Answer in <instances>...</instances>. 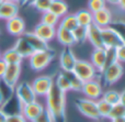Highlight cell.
I'll return each mask as SVG.
<instances>
[{
  "label": "cell",
  "mask_w": 125,
  "mask_h": 122,
  "mask_svg": "<svg viewBox=\"0 0 125 122\" xmlns=\"http://www.w3.org/2000/svg\"><path fill=\"white\" fill-rule=\"evenodd\" d=\"M91 64L99 74H102L105 68V48H94L91 54Z\"/></svg>",
  "instance_id": "cell-20"
},
{
  "label": "cell",
  "mask_w": 125,
  "mask_h": 122,
  "mask_svg": "<svg viewBox=\"0 0 125 122\" xmlns=\"http://www.w3.org/2000/svg\"><path fill=\"white\" fill-rule=\"evenodd\" d=\"M6 122H29L24 118L22 113H15V114H9L7 116Z\"/></svg>",
  "instance_id": "cell-40"
},
{
  "label": "cell",
  "mask_w": 125,
  "mask_h": 122,
  "mask_svg": "<svg viewBox=\"0 0 125 122\" xmlns=\"http://www.w3.org/2000/svg\"><path fill=\"white\" fill-rule=\"evenodd\" d=\"M53 85H54V79L51 76H46V75L36 77L31 84L36 97H46Z\"/></svg>",
  "instance_id": "cell-6"
},
{
  "label": "cell",
  "mask_w": 125,
  "mask_h": 122,
  "mask_svg": "<svg viewBox=\"0 0 125 122\" xmlns=\"http://www.w3.org/2000/svg\"><path fill=\"white\" fill-rule=\"evenodd\" d=\"M81 92L86 96V98L92 99V100H98L101 98L102 94V85L97 78L91 79V80L84 81L82 86Z\"/></svg>",
  "instance_id": "cell-8"
},
{
  "label": "cell",
  "mask_w": 125,
  "mask_h": 122,
  "mask_svg": "<svg viewBox=\"0 0 125 122\" xmlns=\"http://www.w3.org/2000/svg\"><path fill=\"white\" fill-rule=\"evenodd\" d=\"M53 0H35L32 3V7H34L37 11L40 12H45V11L50 10V7L52 4Z\"/></svg>",
  "instance_id": "cell-36"
},
{
  "label": "cell",
  "mask_w": 125,
  "mask_h": 122,
  "mask_svg": "<svg viewBox=\"0 0 125 122\" xmlns=\"http://www.w3.org/2000/svg\"><path fill=\"white\" fill-rule=\"evenodd\" d=\"M116 57L117 62L125 63V44H122L121 46L116 47Z\"/></svg>",
  "instance_id": "cell-41"
},
{
  "label": "cell",
  "mask_w": 125,
  "mask_h": 122,
  "mask_svg": "<svg viewBox=\"0 0 125 122\" xmlns=\"http://www.w3.org/2000/svg\"><path fill=\"white\" fill-rule=\"evenodd\" d=\"M3 1H4V0H0V4H1L2 2H3Z\"/></svg>",
  "instance_id": "cell-52"
},
{
  "label": "cell",
  "mask_w": 125,
  "mask_h": 122,
  "mask_svg": "<svg viewBox=\"0 0 125 122\" xmlns=\"http://www.w3.org/2000/svg\"><path fill=\"white\" fill-rule=\"evenodd\" d=\"M7 120V114L0 109V122H6Z\"/></svg>",
  "instance_id": "cell-44"
},
{
  "label": "cell",
  "mask_w": 125,
  "mask_h": 122,
  "mask_svg": "<svg viewBox=\"0 0 125 122\" xmlns=\"http://www.w3.org/2000/svg\"><path fill=\"white\" fill-rule=\"evenodd\" d=\"M13 48L21 55L22 58H29L31 55L33 54V48L30 46V44L25 41L22 36H19L18 40L15 41L14 45H13Z\"/></svg>",
  "instance_id": "cell-21"
},
{
  "label": "cell",
  "mask_w": 125,
  "mask_h": 122,
  "mask_svg": "<svg viewBox=\"0 0 125 122\" xmlns=\"http://www.w3.org/2000/svg\"><path fill=\"white\" fill-rule=\"evenodd\" d=\"M50 11L56 14L57 17L62 18L68 12V4L64 0H53L50 7Z\"/></svg>",
  "instance_id": "cell-24"
},
{
  "label": "cell",
  "mask_w": 125,
  "mask_h": 122,
  "mask_svg": "<svg viewBox=\"0 0 125 122\" xmlns=\"http://www.w3.org/2000/svg\"><path fill=\"white\" fill-rule=\"evenodd\" d=\"M76 108L81 114L92 120L99 121L101 119L97 108V101L89 98H78L75 100Z\"/></svg>",
  "instance_id": "cell-3"
},
{
  "label": "cell",
  "mask_w": 125,
  "mask_h": 122,
  "mask_svg": "<svg viewBox=\"0 0 125 122\" xmlns=\"http://www.w3.org/2000/svg\"><path fill=\"white\" fill-rule=\"evenodd\" d=\"M121 117H125V106L122 103H116V105L112 106L109 113V119H115V118H121Z\"/></svg>",
  "instance_id": "cell-34"
},
{
  "label": "cell",
  "mask_w": 125,
  "mask_h": 122,
  "mask_svg": "<svg viewBox=\"0 0 125 122\" xmlns=\"http://www.w3.org/2000/svg\"><path fill=\"white\" fill-rule=\"evenodd\" d=\"M105 2H109L111 4H117L119 3V0H105Z\"/></svg>",
  "instance_id": "cell-48"
},
{
  "label": "cell",
  "mask_w": 125,
  "mask_h": 122,
  "mask_svg": "<svg viewBox=\"0 0 125 122\" xmlns=\"http://www.w3.org/2000/svg\"><path fill=\"white\" fill-rule=\"evenodd\" d=\"M123 73H124V68L122 66V64L120 62H115V63L111 64L110 66H108L102 72L101 75L106 85H113L119 79H121V77L123 76Z\"/></svg>",
  "instance_id": "cell-7"
},
{
  "label": "cell",
  "mask_w": 125,
  "mask_h": 122,
  "mask_svg": "<svg viewBox=\"0 0 125 122\" xmlns=\"http://www.w3.org/2000/svg\"><path fill=\"white\" fill-rule=\"evenodd\" d=\"M19 6H26L28 4V0H18Z\"/></svg>",
  "instance_id": "cell-47"
},
{
  "label": "cell",
  "mask_w": 125,
  "mask_h": 122,
  "mask_svg": "<svg viewBox=\"0 0 125 122\" xmlns=\"http://www.w3.org/2000/svg\"><path fill=\"white\" fill-rule=\"evenodd\" d=\"M22 105L21 102L19 101V99L15 97V95L11 96L10 98L6 99L2 103V106L0 107V109L7 114H15V113H21V110H22Z\"/></svg>",
  "instance_id": "cell-18"
},
{
  "label": "cell",
  "mask_w": 125,
  "mask_h": 122,
  "mask_svg": "<svg viewBox=\"0 0 125 122\" xmlns=\"http://www.w3.org/2000/svg\"><path fill=\"white\" fill-rule=\"evenodd\" d=\"M109 26L112 28L120 35V37H121L122 41L125 44V21L124 20H113Z\"/></svg>",
  "instance_id": "cell-32"
},
{
  "label": "cell",
  "mask_w": 125,
  "mask_h": 122,
  "mask_svg": "<svg viewBox=\"0 0 125 122\" xmlns=\"http://www.w3.org/2000/svg\"><path fill=\"white\" fill-rule=\"evenodd\" d=\"M21 36L30 44V46L33 48V51H42L50 47L47 42L40 39L34 32H24Z\"/></svg>",
  "instance_id": "cell-19"
},
{
  "label": "cell",
  "mask_w": 125,
  "mask_h": 122,
  "mask_svg": "<svg viewBox=\"0 0 125 122\" xmlns=\"http://www.w3.org/2000/svg\"><path fill=\"white\" fill-rule=\"evenodd\" d=\"M58 26H62V28L69 30V31L75 30L78 26V22H77V19H76L75 13H71V14L67 13L66 15H64L62 21L58 23Z\"/></svg>",
  "instance_id": "cell-26"
},
{
  "label": "cell",
  "mask_w": 125,
  "mask_h": 122,
  "mask_svg": "<svg viewBox=\"0 0 125 122\" xmlns=\"http://www.w3.org/2000/svg\"><path fill=\"white\" fill-rule=\"evenodd\" d=\"M3 101H4V98H3V96H2L1 91H0V107H1V106H2V103H3Z\"/></svg>",
  "instance_id": "cell-49"
},
{
  "label": "cell",
  "mask_w": 125,
  "mask_h": 122,
  "mask_svg": "<svg viewBox=\"0 0 125 122\" xmlns=\"http://www.w3.org/2000/svg\"><path fill=\"white\" fill-rule=\"evenodd\" d=\"M112 21V13L106 7L92 13V23H94L95 25L100 26V28H106L110 25Z\"/></svg>",
  "instance_id": "cell-14"
},
{
  "label": "cell",
  "mask_w": 125,
  "mask_h": 122,
  "mask_svg": "<svg viewBox=\"0 0 125 122\" xmlns=\"http://www.w3.org/2000/svg\"><path fill=\"white\" fill-rule=\"evenodd\" d=\"M19 3L13 1H3L0 4V19L9 20L13 17H17L19 13Z\"/></svg>",
  "instance_id": "cell-17"
},
{
  "label": "cell",
  "mask_w": 125,
  "mask_h": 122,
  "mask_svg": "<svg viewBox=\"0 0 125 122\" xmlns=\"http://www.w3.org/2000/svg\"><path fill=\"white\" fill-rule=\"evenodd\" d=\"M101 34H102V41H103L104 48H108V47L116 48L119 46H121L122 44H124V42L122 41L120 35L110 26L102 28Z\"/></svg>",
  "instance_id": "cell-9"
},
{
  "label": "cell",
  "mask_w": 125,
  "mask_h": 122,
  "mask_svg": "<svg viewBox=\"0 0 125 122\" xmlns=\"http://www.w3.org/2000/svg\"><path fill=\"white\" fill-rule=\"evenodd\" d=\"M7 31L13 36H21L25 32V22L19 15L11 18L7 20Z\"/></svg>",
  "instance_id": "cell-13"
},
{
  "label": "cell",
  "mask_w": 125,
  "mask_h": 122,
  "mask_svg": "<svg viewBox=\"0 0 125 122\" xmlns=\"http://www.w3.org/2000/svg\"><path fill=\"white\" fill-rule=\"evenodd\" d=\"M56 37L59 43L62 44L64 46H73L75 44L73 32L62 28V26H58L56 29Z\"/></svg>",
  "instance_id": "cell-22"
},
{
  "label": "cell",
  "mask_w": 125,
  "mask_h": 122,
  "mask_svg": "<svg viewBox=\"0 0 125 122\" xmlns=\"http://www.w3.org/2000/svg\"><path fill=\"white\" fill-rule=\"evenodd\" d=\"M105 0H89L88 1V10L91 12H95L98 10L105 8Z\"/></svg>",
  "instance_id": "cell-38"
},
{
  "label": "cell",
  "mask_w": 125,
  "mask_h": 122,
  "mask_svg": "<svg viewBox=\"0 0 125 122\" xmlns=\"http://www.w3.org/2000/svg\"><path fill=\"white\" fill-rule=\"evenodd\" d=\"M62 73H64V74L66 75V77L68 78L71 90H73V91H81L82 86H83V81L80 78H78L73 72H64V70H62Z\"/></svg>",
  "instance_id": "cell-27"
},
{
  "label": "cell",
  "mask_w": 125,
  "mask_h": 122,
  "mask_svg": "<svg viewBox=\"0 0 125 122\" xmlns=\"http://www.w3.org/2000/svg\"><path fill=\"white\" fill-rule=\"evenodd\" d=\"M95 101H97V108H98V112H99L100 117L101 118H108L112 106L110 103H108L106 101H104L102 98L98 99Z\"/></svg>",
  "instance_id": "cell-33"
},
{
  "label": "cell",
  "mask_w": 125,
  "mask_h": 122,
  "mask_svg": "<svg viewBox=\"0 0 125 122\" xmlns=\"http://www.w3.org/2000/svg\"><path fill=\"white\" fill-rule=\"evenodd\" d=\"M120 103L125 106V89L122 92H120Z\"/></svg>",
  "instance_id": "cell-43"
},
{
  "label": "cell",
  "mask_w": 125,
  "mask_h": 122,
  "mask_svg": "<svg viewBox=\"0 0 125 122\" xmlns=\"http://www.w3.org/2000/svg\"><path fill=\"white\" fill-rule=\"evenodd\" d=\"M73 73L78 78L81 79L83 83L91 80V79H94L98 75V70L91 64V62L83 61V59H77Z\"/></svg>",
  "instance_id": "cell-4"
},
{
  "label": "cell",
  "mask_w": 125,
  "mask_h": 122,
  "mask_svg": "<svg viewBox=\"0 0 125 122\" xmlns=\"http://www.w3.org/2000/svg\"><path fill=\"white\" fill-rule=\"evenodd\" d=\"M54 84L59 88V89L62 90V92H65V94L71 90V88H70V84H69L68 78H67L66 75H65L62 72L58 74V76H57V77H56V79H55Z\"/></svg>",
  "instance_id": "cell-28"
},
{
  "label": "cell",
  "mask_w": 125,
  "mask_h": 122,
  "mask_svg": "<svg viewBox=\"0 0 125 122\" xmlns=\"http://www.w3.org/2000/svg\"><path fill=\"white\" fill-rule=\"evenodd\" d=\"M1 59L6 62L8 65H12V64H20L21 65L22 61H23L21 55L13 47L9 48V50L4 51L3 53H1Z\"/></svg>",
  "instance_id": "cell-23"
},
{
  "label": "cell",
  "mask_w": 125,
  "mask_h": 122,
  "mask_svg": "<svg viewBox=\"0 0 125 122\" xmlns=\"http://www.w3.org/2000/svg\"><path fill=\"white\" fill-rule=\"evenodd\" d=\"M42 23H45L47 25H52V26H56L59 23V17H57L56 14H54L53 12H51L50 10L45 11L42 13V19H41Z\"/></svg>",
  "instance_id": "cell-31"
},
{
  "label": "cell",
  "mask_w": 125,
  "mask_h": 122,
  "mask_svg": "<svg viewBox=\"0 0 125 122\" xmlns=\"http://www.w3.org/2000/svg\"><path fill=\"white\" fill-rule=\"evenodd\" d=\"M4 1H13V2H18V0H4Z\"/></svg>",
  "instance_id": "cell-51"
},
{
  "label": "cell",
  "mask_w": 125,
  "mask_h": 122,
  "mask_svg": "<svg viewBox=\"0 0 125 122\" xmlns=\"http://www.w3.org/2000/svg\"><path fill=\"white\" fill-rule=\"evenodd\" d=\"M7 66H8V64L0 58V78H2V76H3L4 72L7 69Z\"/></svg>",
  "instance_id": "cell-42"
},
{
  "label": "cell",
  "mask_w": 125,
  "mask_h": 122,
  "mask_svg": "<svg viewBox=\"0 0 125 122\" xmlns=\"http://www.w3.org/2000/svg\"><path fill=\"white\" fill-rule=\"evenodd\" d=\"M56 53L51 47L42 51H34L33 54L29 57V64L31 68L35 72L43 70L51 64V62L55 58Z\"/></svg>",
  "instance_id": "cell-2"
},
{
  "label": "cell",
  "mask_w": 125,
  "mask_h": 122,
  "mask_svg": "<svg viewBox=\"0 0 125 122\" xmlns=\"http://www.w3.org/2000/svg\"><path fill=\"white\" fill-rule=\"evenodd\" d=\"M73 35V40L75 43L77 44H82L87 41V26L78 25L75 30L71 31Z\"/></svg>",
  "instance_id": "cell-29"
},
{
  "label": "cell",
  "mask_w": 125,
  "mask_h": 122,
  "mask_svg": "<svg viewBox=\"0 0 125 122\" xmlns=\"http://www.w3.org/2000/svg\"><path fill=\"white\" fill-rule=\"evenodd\" d=\"M101 98L104 101H106L108 103H110L111 106H114L116 103L120 102V92L116 90H106L105 92H103L101 96Z\"/></svg>",
  "instance_id": "cell-30"
},
{
  "label": "cell",
  "mask_w": 125,
  "mask_h": 122,
  "mask_svg": "<svg viewBox=\"0 0 125 122\" xmlns=\"http://www.w3.org/2000/svg\"><path fill=\"white\" fill-rule=\"evenodd\" d=\"M44 106L42 103L37 102V101H33V102L26 103V105H23L21 110V113L24 116V118L28 121L32 122L44 110Z\"/></svg>",
  "instance_id": "cell-16"
},
{
  "label": "cell",
  "mask_w": 125,
  "mask_h": 122,
  "mask_svg": "<svg viewBox=\"0 0 125 122\" xmlns=\"http://www.w3.org/2000/svg\"><path fill=\"white\" fill-rule=\"evenodd\" d=\"M101 29L102 28L95 25L94 23H91L89 26H87V40L92 44V46L94 48H104Z\"/></svg>",
  "instance_id": "cell-12"
},
{
  "label": "cell",
  "mask_w": 125,
  "mask_h": 122,
  "mask_svg": "<svg viewBox=\"0 0 125 122\" xmlns=\"http://www.w3.org/2000/svg\"><path fill=\"white\" fill-rule=\"evenodd\" d=\"M117 6H119L123 11H125V0H119V3H117Z\"/></svg>",
  "instance_id": "cell-45"
},
{
  "label": "cell",
  "mask_w": 125,
  "mask_h": 122,
  "mask_svg": "<svg viewBox=\"0 0 125 122\" xmlns=\"http://www.w3.org/2000/svg\"><path fill=\"white\" fill-rule=\"evenodd\" d=\"M14 95L22 105H26V103L36 101L37 98L31 84L26 83V81L17 84V86L14 87Z\"/></svg>",
  "instance_id": "cell-5"
},
{
  "label": "cell",
  "mask_w": 125,
  "mask_h": 122,
  "mask_svg": "<svg viewBox=\"0 0 125 122\" xmlns=\"http://www.w3.org/2000/svg\"><path fill=\"white\" fill-rule=\"evenodd\" d=\"M117 62L116 57V48L114 47H108L105 48V68L110 66L111 64ZM104 68V69H105Z\"/></svg>",
  "instance_id": "cell-35"
},
{
  "label": "cell",
  "mask_w": 125,
  "mask_h": 122,
  "mask_svg": "<svg viewBox=\"0 0 125 122\" xmlns=\"http://www.w3.org/2000/svg\"><path fill=\"white\" fill-rule=\"evenodd\" d=\"M32 122H54L53 118L51 116V113L48 112V110L46 108H44V110L34 119Z\"/></svg>",
  "instance_id": "cell-39"
},
{
  "label": "cell",
  "mask_w": 125,
  "mask_h": 122,
  "mask_svg": "<svg viewBox=\"0 0 125 122\" xmlns=\"http://www.w3.org/2000/svg\"><path fill=\"white\" fill-rule=\"evenodd\" d=\"M56 85H53L46 95V109L51 113L54 122H67L66 119V97Z\"/></svg>",
  "instance_id": "cell-1"
},
{
  "label": "cell",
  "mask_w": 125,
  "mask_h": 122,
  "mask_svg": "<svg viewBox=\"0 0 125 122\" xmlns=\"http://www.w3.org/2000/svg\"><path fill=\"white\" fill-rule=\"evenodd\" d=\"M34 1H35V0H28V4H26V6H32V3Z\"/></svg>",
  "instance_id": "cell-50"
},
{
  "label": "cell",
  "mask_w": 125,
  "mask_h": 122,
  "mask_svg": "<svg viewBox=\"0 0 125 122\" xmlns=\"http://www.w3.org/2000/svg\"><path fill=\"white\" fill-rule=\"evenodd\" d=\"M20 75H21V65L20 64H12V65L7 66V69L1 79L11 87H15L18 81H19Z\"/></svg>",
  "instance_id": "cell-11"
},
{
  "label": "cell",
  "mask_w": 125,
  "mask_h": 122,
  "mask_svg": "<svg viewBox=\"0 0 125 122\" xmlns=\"http://www.w3.org/2000/svg\"><path fill=\"white\" fill-rule=\"evenodd\" d=\"M77 62L75 54L70 46H65L59 55V64L64 72H73L75 64Z\"/></svg>",
  "instance_id": "cell-10"
},
{
  "label": "cell",
  "mask_w": 125,
  "mask_h": 122,
  "mask_svg": "<svg viewBox=\"0 0 125 122\" xmlns=\"http://www.w3.org/2000/svg\"><path fill=\"white\" fill-rule=\"evenodd\" d=\"M0 91H1L2 96H3L4 100L10 98L11 96L14 95V87H11L8 84H6L1 78H0Z\"/></svg>",
  "instance_id": "cell-37"
},
{
  "label": "cell",
  "mask_w": 125,
  "mask_h": 122,
  "mask_svg": "<svg viewBox=\"0 0 125 122\" xmlns=\"http://www.w3.org/2000/svg\"><path fill=\"white\" fill-rule=\"evenodd\" d=\"M76 19H77L78 25L89 26L92 23V12L88 9H81L75 13Z\"/></svg>",
  "instance_id": "cell-25"
},
{
  "label": "cell",
  "mask_w": 125,
  "mask_h": 122,
  "mask_svg": "<svg viewBox=\"0 0 125 122\" xmlns=\"http://www.w3.org/2000/svg\"><path fill=\"white\" fill-rule=\"evenodd\" d=\"M112 122H125V117H121V118H115L111 120Z\"/></svg>",
  "instance_id": "cell-46"
},
{
  "label": "cell",
  "mask_w": 125,
  "mask_h": 122,
  "mask_svg": "<svg viewBox=\"0 0 125 122\" xmlns=\"http://www.w3.org/2000/svg\"><path fill=\"white\" fill-rule=\"evenodd\" d=\"M0 58H1V52H0Z\"/></svg>",
  "instance_id": "cell-53"
},
{
  "label": "cell",
  "mask_w": 125,
  "mask_h": 122,
  "mask_svg": "<svg viewBox=\"0 0 125 122\" xmlns=\"http://www.w3.org/2000/svg\"><path fill=\"white\" fill-rule=\"evenodd\" d=\"M33 32L43 41L45 42H51L53 39L56 37V26H52V25H47L45 23L40 22L36 26H35Z\"/></svg>",
  "instance_id": "cell-15"
}]
</instances>
